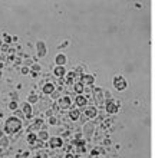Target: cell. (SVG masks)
I'll list each match as a JSON object with an SVG mask.
<instances>
[{
	"label": "cell",
	"instance_id": "cell-16",
	"mask_svg": "<svg viewBox=\"0 0 155 158\" xmlns=\"http://www.w3.org/2000/svg\"><path fill=\"white\" fill-rule=\"evenodd\" d=\"M36 141H38V135H35L33 132H30L29 135H27V142H29V144H35Z\"/></svg>",
	"mask_w": 155,
	"mask_h": 158
},
{
	"label": "cell",
	"instance_id": "cell-27",
	"mask_svg": "<svg viewBox=\"0 0 155 158\" xmlns=\"http://www.w3.org/2000/svg\"><path fill=\"white\" fill-rule=\"evenodd\" d=\"M66 158H73V155H72V154H66Z\"/></svg>",
	"mask_w": 155,
	"mask_h": 158
},
{
	"label": "cell",
	"instance_id": "cell-28",
	"mask_svg": "<svg viewBox=\"0 0 155 158\" xmlns=\"http://www.w3.org/2000/svg\"><path fill=\"white\" fill-rule=\"evenodd\" d=\"M2 137H3V135H2V132H0V138H2Z\"/></svg>",
	"mask_w": 155,
	"mask_h": 158
},
{
	"label": "cell",
	"instance_id": "cell-26",
	"mask_svg": "<svg viewBox=\"0 0 155 158\" xmlns=\"http://www.w3.org/2000/svg\"><path fill=\"white\" fill-rule=\"evenodd\" d=\"M51 124H52V125L56 124V119H55V118H51Z\"/></svg>",
	"mask_w": 155,
	"mask_h": 158
},
{
	"label": "cell",
	"instance_id": "cell-1",
	"mask_svg": "<svg viewBox=\"0 0 155 158\" xmlns=\"http://www.w3.org/2000/svg\"><path fill=\"white\" fill-rule=\"evenodd\" d=\"M22 129V121L16 117H10L6 119V124H4V132L9 134V135H13V134L19 132Z\"/></svg>",
	"mask_w": 155,
	"mask_h": 158
},
{
	"label": "cell",
	"instance_id": "cell-18",
	"mask_svg": "<svg viewBox=\"0 0 155 158\" xmlns=\"http://www.w3.org/2000/svg\"><path fill=\"white\" fill-rule=\"evenodd\" d=\"M27 101H29L30 105H32V104H36V102H38V96L35 95V94H30L29 98H27Z\"/></svg>",
	"mask_w": 155,
	"mask_h": 158
},
{
	"label": "cell",
	"instance_id": "cell-8",
	"mask_svg": "<svg viewBox=\"0 0 155 158\" xmlns=\"http://www.w3.org/2000/svg\"><path fill=\"white\" fill-rule=\"evenodd\" d=\"M22 109H23V112H25L26 118H32V105H30L29 102H26V104H23Z\"/></svg>",
	"mask_w": 155,
	"mask_h": 158
},
{
	"label": "cell",
	"instance_id": "cell-15",
	"mask_svg": "<svg viewBox=\"0 0 155 158\" xmlns=\"http://www.w3.org/2000/svg\"><path fill=\"white\" fill-rule=\"evenodd\" d=\"M75 92L78 95H80L82 92H84V83L82 82H76L75 83Z\"/></svg>",
	"mask_w": 155,
	"mask_h": 158
},
{
	"label": "cell",
	"instance_id": "cell-23",
	"mask_svg": "<svg viewBox=\"0 0 155 158\" xmlns=\"http://www.w3.org/2000/svg\"><path fill=\"white\" fill-rule=\"evenodd\" d=\"M27 155H29V152H26V151H25V152H22V154H17L16 158H26Z\"/></svg>",
	"mask_w": 155,
	"mask_h": 158
},
{
	"label": "cell",
	"instance_id": "cell-2",
	"mask_svg": "<svg viewBox=\"0 0 155 158\" xmlns=\"http://www.w3.org/2000/svg\"><path fill=\"white\" fill-rule=\"evenodd\" d=\"M113 86H115V89H118V91H124V89H126V81L122 76H115V79H113Z\"/></svg>",
	"mask_w": 155,
	"mask_h": 158
},
{
	"label": "cell",
	"instance_id": "cell-22",
	"mask_svg": "<svg viewBox=\"0 0 155 158\" xmlns=\"http://www.w3.org/2000/svg\"><path fill=\"white\" fill-rule=\"evenodd\" d=\"M32 71H33V72H39V71H40V65H38V63H35L33 66H32Z\"/></svg>",
	"mask_w": 155,
	"mask_h": 158
},
{
	"label": "cell",
	"instance_id": "cell-6",
	"mask_svg": "<svg viewBox=\"0 0 155 158\" xmlns=\"http://www.w3.org/2000/svg\"><path fill=\"white\" fill-rule=\"evenodd\" d=\"M36 48H38V56L43 58V56L46 55V45H45L42 40H39L38 43H36Z\"/></svg>",
	"mask_w": 155,
	"mask_h": 158
},
{
	"label": "cell",
	"instance_id": "cell-12",
	"mask_svg": "<svg viewBox=\"0 0 155 158\" xmlns=\"http://www.w3.org/2000/svg\"><path fill=\"white\" fill-rule=\"evenodd\" d=\"M85 115L88 118H95L96 117V109L93 108V106H89V108L85 109Z\"/></svg>",
	"mask_w": 155,
	"mask_h": 158
},
{
	"label": "cell",
	"instance_id": "cell-3",
	"mask_svg": "<svg viewBox=\"0 0 155 158\" xmlns=\"http://www.w3.org/2000/svg\"><path fill=\"white\" fill-rule=\"evenodd\" d=\"M59 108L60 109H67L69 108V106H71V98H69V96H62V98H60V99H59Z\"/></svg>",
	"mask_w": 155,
	"mask_h": 158
},
{
	"label": "cell",
	"instance_id": "cell-24",
	"mask_svg": "<svg viewBox=\"0 0 155 158\" xmlns=\"http://www.w3.org/2000/svg\"><path fill=\"white\" fill-rule=\"evenodd\" d=\"M4 42H6V45H7V43H10V42H12V38H10L9 35H4Z\"/></svg>",
	"mask_w": 155,
	"mask_h": 158
},
{
	"label": "cell",
	"instance_id": "cell-9",
	"mask_svg": "<svg viewBox=\"0 0 155 158\" xmlns=\"http://www.w3.org/2000/svg\"><path fill=\"white\" fill-rule=\"evenodd\" d=\"M55 92V85L53 83H46L45 86H43V94H46V95H52Z\"/></svg>",
	"mask_w": 155,
	"mask_h": 158
},
{
	"label": "cell",
	"instance_id": "cell-17",
	"mask_svg": "<svg viewBox=\"0 0 155 158\" xmlns=\"http://www.w3.org/2000/svg\"><path fill=\"white\" fill-rule=\"evenodd\" d=\"M38 139H40V141H46L47 139V132L46 131H40V132H39V135H38Z\"/></svg>",
	"mask_w": 155,
	"mask_h": 158
},
{
	"label": "cell",
	"instance_id": "cell-20",
	"mask_svg": "<svg viewBox=\"0 0 155 158\" xmlns=\"http://www.w3.org/2000/svg\"><path fill=\"white\" fill-rule=\"evenodd\" d=\"M9 109H12V111L17 109V102H16V101H12V102H9Z\"/></svg>",
	"mask_w": 155,
	"mask_h": 158
},
{
	"label": "cell",
	"instance_id": "cell-29",
	"mask_svg": "<svg viewBox=\"0 0 155 158\" xmlns=\"http://www.w3.org/2000/svg\"><path fill=\"white\" fill-rule=\"evenodd\" d=\"M2 46H3V45H2V42H0V48H2Z\"/></svg>",
	"mask_w": 155,
	"mask_h": 158
},
{
	"label": "cell",
	"instance_id": "cell-10",
	"mask_svg": "<svg viewBox=\"0 0 155 158\" xmlns=\"http://www.w3.org/2000/svg\"><path fill=\"white\" fill-rule=\"evenodd\" d=\"M106 111H108L109 114H115L118 111V106L115 102H112V101H109L108 104H106Z\"/></svg>",
	"mask_w": 155,
	"mask_h": 158
},
{
	"label": "cell",
	"instance_id": "cell-21",
	"mask_svg": "<svg viewBox=\"0 0 155 158\" xmlns=\"http://www.w3.org/2000/svg\"><path fill=\"white\" fill-rule=\"evenodd\" d=\"M43 124V121L42 119H36L35 121V125H33V128H40V125Z\"/></svg>",
	"mask_w": 155,
	"mask_h": 158
},
{
	"label": "cell",
	"instance_id": "cell-14",
	"mask_svg": "<svg viewBox=\"0 0 155 158\" xmlns=\"http://www.w3.org/2000/svg\"><path fill=\"white\" fill-rule=\"evenodd\" d=\"M80 82L82 83H88V85H92L93 83V76L92 75H85V76H82V79H80Z\"/></svg>",
	"mask_w": 155,
	"mask_h": 158
},
{
	"label": "cell",
	"instance_id": "cell-7",
	"mask_svg": "<svg viewBox=\"0 0 155 158\" xmlns=\"http://www.w3.org/2000/svg\"><path fill=\"white\" fill-rule=\"evenodd\" d=\"M86 98H85L84 95H78L76 96V99H75V104H76V106L79 108V106H86Z\"/></svg>",
	"mask_w": 155,
	"mask_h": 158
},
{
	"label": "cell",
	"instance_id": "cell-13",
	"mask_svg": "<svg viewBox=\"0 0 155 158\" xmlns=\"http://www.w3.org/2000/svg\"><path fill=\"white\" fill-rule=\"evenodd\" d=\"M69 117H71L72 121H78L80 117V112H79V109H72L71 112H69Z\"/></svg>",
	"mask_w": 155,
	"mask_h": 158
},
{
	"label": "cell",
	"instance_id": "cell-5",
	"mask_svg": "<svg viewBox=\"0 0 155 158\" xmlns=\"http://www.w3.org/2000/svg\"><path fill=\"white\" fill-rule=\"evenodd\" d=\"M63 145V141H62V138H59V137H53L49 139V147L51 148H59V147H62Z\"/></svg>",
	"mask_w": 155,
	"mask_h": 158
},
{
	"label": "cell",
	"instance_id": "cell-4",
	"mask_svg": "<svg viewBox=\"0 0 155 158\" xmlns=\"http://www.w3.org/2000/svg\"><path fill=\"white\" fill-rule=\"evenodd\" d=\"M66 62H67L66 55H63V53L56 55V58H55V63H56V66H65Z\"/></svg>",
	"mask_w": 155,
	"mask_h": 158
},
{
	"label": "cell",
	"instance_id": "cell-11",
	"mask_svg": "<svg viewBox=\"0 0 155 158\" xmlns=\"http://www.w3.org/2000/svg\"><path fill=\"white\" fill-rule=\"evenodd\" d=\"M53 72L58 78H62V76H65V73H66V69H65V66H56Z\"/></svg>",
	"mask_w": 155,
	"mask_h": 158
},
{
	"label": "cell",
	"instance_id": "cell-25",
	"mask_svg": "<svg viewBox=\"0 0 155 158\" xmlns=\"http://www.w3.org/2000/svg\"><path fill=\"white\" fill-rule=\"evenodd\" d=\"M29 68H26V66H23L22 68V73H23V75H26V73H29Z\"/></svg>",
	"mask_w": 155,
	"mask_h": 158
},
{
	"label": "cell",
	"instance_id": "cell-19",
	"mask_svg": "<svg viewBox=\"0 0 155 158\" xmlns=\"http://www.w3.org/2000/svg\"><path fill=\"white\" fill-rule=\"evenodd\" d=\"M73 78H75V73H73V72L67 73V75H66V83H67V85H71V83L73 82Z\"/></svg>",
	"mask_w": 155,
	"mask_h": 158
}]
</instances>
